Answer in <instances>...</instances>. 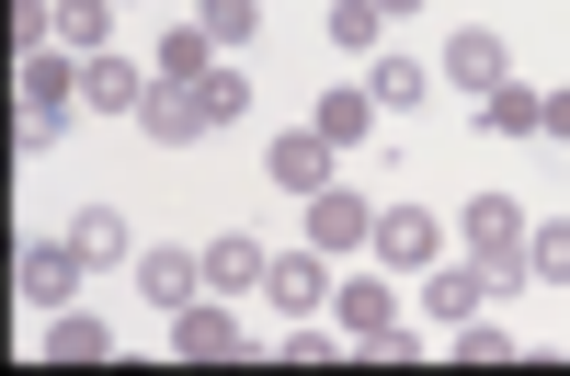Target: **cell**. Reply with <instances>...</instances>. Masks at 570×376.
Instances as JSON below:
<instances>
[{
  "mask_svg": "<svg viewBox=\"0 0 570 376\" xmlns=\"http://www.w3.org/2000/svg\"><path fill=\"white\" fill-rule=\"evenodd\" d=\"M12 91H23V149H58L69 115H80V58H69V46H23Z\"/></svg>",
  "mask_w": 570,
  "mask_h": 376,
  "instance_id": "cell-1",
  "label": "cell"
},
{
  "mask_svg": "<svg viewBox=\"0 0 570 376\" xmlns=\"http://www.w3.org/2000/svg\"><path fill=\"white\" fill-rule=\"evenodd\" d=\"M525 206H513V195H468V217H456V240H468V263H491L502 274V286H525Z\"/></svg>",
  "mask_w": 570,
  "mask_h": 376,
  "instance_id": "cell-2",
  "label": "cell"
},
{
  "mask_svg": "<svg viewBox=\"0 0 570 376\" xmlns=\"http://www.w3.org/2000/svg\"><path fill=\"white\" fill-rule=\"evenodd\" d=\"M12 274H23V308H35V319H58V308H80L91 251H80V240H23V263H12Z\"/></svg>",
  "mask_w": 570,
  "mask_h": 376,
  "instance_id": "cell-3",
  "label": "cell"
},
{
  "mask_svg": "<svg viewBox=\"0 0 570 376\" xmlns=\"http://www.w3.org/2000/svg\"><path fill=\"white\" fill-rule=\"evenodd\" d=\"M263 182H274V195H297V206H308L320 182H343V149H331L320 126H285L274 149H263Z\"/></svg>",
  "mask_w": 570,
  "mask_h": 376,
  "instance_id": "cell-4",
  "label": "cell"
},
{
  "mask_svg": "<svg viewBox=\"0 0 570 376\" xmlns=\"http://www.w3.org/2000/svg\"><path fill=\"white\" fill-rule=\"evenodd\" d=\"M171 354H183V365H240L252 332L228 319V297H195V308H171Z\"/></svg>",
  "mask_w": 570,
  "mask_h": 376,
  "instance_id": "cell-5",
  "label": "cell"
},
{
  "mask_svg": "<svg viewBox=\"0 0 570 376\" xmlns=\"http://www.w3.org/2000/svg\"><path fill=\"white\" fill-rule=\"evenodd\" d=\"M376 274H434V251H445V228L422 217V206H376Z\"/></svg>",
  "mask_w": 570,
  "mask_h": 376,
  "instance_id": "cell-6",
  "label": "cell"
},
{
  "mask_svg": "<svg viewBox=\"0 0 570 376\" xmlns=\"http://www.w3.org/2000/svg\"><path fill=\"white\" fill-rule=\"evenodd\" d=\"M331 286H343V274H331V251L308 240V251H274V274H263V297L285 308V319H320L331 308Z\"/></svg>",
  "mask_w": 570,
  "mask_h": 376,
  "instance_id": "cell-7",
  "label": "cell"
},
{
  "mask_svg": "<svg viewBox=\"0 0 570 376\" xmlns=\"http://www.w3.org/2000/svg\"><path fill=\"white\" fill-rule=\"evenodd\" d=\"M331 332H343V343H365V354H376V343L400 332V297L376 286V274H343V286H331Z\"/></svg>",
  "mask_w": 570,
  "mask_h": 376,
  "instance_id": "cell-8",
  "label": "cell"
},
{
  "mask_svg": "<svg viewBox=\"0 0 570 376\" xmlns=\"http://www.w3.org/2000/svg\"><path fill=\"white\" fill-rule=\"evenodd\" d=\"M149 91H160V69H137V58H80V103L91 115H149Z\"/></svg>",
  "mask_w": 570,
  "mask_h": 376,
  "instance_id": "cell-9",
  "label": "cell"
},
{
  "mask_svg": "<svg viewBox=\"0 0 570 376\" xmlns=\"http://www.w3.org/2000/svg\"><path fill=\"white\" fill-rule=\"evenodd\" d=\"M137 297H149L160 319H171V308H195V297H206V251H183V240L137 251Z\"/></svg>",
  "mask_w": 570,
  "mask_h": 376,
  "instance_id": "cell-10",
  "label": "cell"
},
{
  "mask_svg": "<svg viewBox=\"0 0 570 376\" xmlns=\"http://www.w3.org/2000/svg\"><path fill=\"white\" fill-rule=\"evenodd\" d=\"M160 137V149H195V137H217V115H206V80H160L149 91V115H137Z\"/></svg>",
  "mask_w": 570,
  "mask_h": 376,
  "instance_id": "cell-11",
  "label": "cell"
},
{
  "mask_svg": "<svg viewBox=\"0 0 570 376\" xmlns=\"http://www.w3.org/2000/svg\"><path fill=\"white\" fill-rule=\"evenodd\" d=\"M308 240L320 251H365L376 240V206L354 195V182H320V195H308Z\"/></svg>",
  "mask_w": 570,
  "mask_h": 376,
  "instance_id": "cell-12",
  "label": "cell"
},
{
  "mask_svg": "<svg viewBox=\"0 0 570 376\" xmlns=\"http://www.w3.org/2000/svg\"><path fill=\"white\" fill-rule=\"evenodd\" d=\"M491 297H502V274H491V263H456V274L434 263V274H422V308H434L445 332H456V319H480Z\"/></svg>",
  "mask_w": 570,
  "mask_h": 376,
  "instance_id": "cell-13",
  "label": "cell"
},
{
  "mask_svg": "<svg viewBox=\"0 0 570 376\" xmlns=\"http://www.w3.org/2000/svg\"><path fill=\"white\" fill-rule=\"evenodd\" d=\"M263 274H274V251L252 240V228H217V240H206V297H252Z\"/></svg>",
  "mask_w": 570,
  "mask_h": 376,
  "instance_id": "cell-14",
  "label": "cell"
},
{
  "mask_svg": "<svg viewBox=\"0 0 570 376\" xmlns=\"http://www.w3.org/2000/svg\"><path fill=\"white\" fill-rule=\"evenodd\" d=\"M434 80H456V91H502V80H513V46H502L491 23H468V34L445 46V69H434Z\"/></svg>",
  "mask_w": 570,
  "mask_h": 376,
  "instance_id": "cell-15",
  "label": "cell"
},
{
  "mask_svg": "<svg viewBox=\"0 0 570 376\" xmlns=\"http://www.w3.org/2000/svg\"><path fill=\"white\" fill-rule=\"evenodd\" d=\"M308 126L331 137V149H365L389 115H376V91H365V80H343V91H320V115H308Z\"/></svg>",
  "mask_w": 570,
  "mask_h": 376,
  "instance_id": "cell-16",
  "label": "cell"
},
{
  "mask_svg": "<svg viewBox=\"0 0 570 376\" xmlns=\"http://www.w3.org/2000/svg\"><path fill=\"white\" fill-rule=\"evenodd\" d=\"M480 126H491V137H548V91H537V80L480 91Z\"/></svg>",
  "mask_w": 570,
  "mask_h": 376,
  "instance_id": "cell-17",
  "label": "cell"
},
{
  "mask_svg": "<svg viewBox=\"0 0 570 376\" xmlns=\"http://www.w3.org/2000/svg\"><path fill=\"white\" fill-rule=\"evenodd\" d=\"M46 12H58L46 46H69V58H104V46H115V0H46Z\"/></svg>",
  "mask_w": 570,
  "mask_h": 376,
  "instance_id": "cell-18",
  "label": "cell"
},
{
  "mask_svg": "<svg viewBox=\"0 0 570 376\" xmlns=\"http://www.w3.org/2000/svg\"><path fill=\"white\" fill-rule=\"evenodd\" d=\"M104 354H115V332H104L91 308H58V319H46V365H104Z\"/></svg>",
  "mask_w": 570,
  "mask_h": 376,
  "instance_id": "cell-19",
  "label": "cell"
},
{
  "mask_svg": "<svg viewBox=\"0 0 570 376\" xmlns=\"http://www.w3.org/2000/svg\"><path fill=\"white\" fill-rule=\"evenodd\" d=\"M365 91H376V115H411L422 91H434V69H422V58H376V69H365Z\"/></svg>",
  "mask_w": 570,
  "mask_h": 376,
  "instance_id": "cell-20",
  "label": "cell"
},
{
  "mask_svg": "<svg viewBox=\"0 0 570 376\" xmlns=\"http://www.w3.org/2000/svg\"><path fill=\"white\" fill-rule=\"evenodd\" d=\"M69 240H80L91 263H137V228H126L115 206H80V217H69Z\"/></svg>",
  "mask_w": 570,
  "mask_h": 376,
  "instance_id": "cell-21",
  "label": "cell"
},
{
  "mask_svg": "<svg viewBox=\"0 0 570 376\" xmlns=\"http://www.w3.org/2000/svg\"><path fill=\"white\" fill-rule=\"evenodd\" d=\"M149 69H160V80H206V69H217V34H206V23H171Z\"/></svg>",
  "mask_w": 570,
  "mask_h": 376,
  "instance_id": "cell-22",
  "label": "cell"
},
{
  "mask_svg": "<svg viewBox=\"0 0 570 376\" xmlns=\"http://www.w3.org/2000/svg\"><path fill=\"white\" fill-rule=\"evenodd\" d=\"M525 286H570V217L559 228H525Z\"/></svg>",
  "mask_w": 570,
  "mask_h": 376,
  "instance_id": "cell-23",
  "label": "cell"
},
{
  "mask_svg": "<svg viewBox=\"0 0 570 376\" xmlns=\"http://www.w3.org/2000/svg\"><path fill=\"white\" fill-rule=\"evenodd\" d=\"M195 23H206L217 46H252V23H263V0H195Z\"/></svg>",
  "mask_w": 570,
  "mask_h": 376,
  "instance_id": "cell-24",
  "label": "cell"
},
{
  "mask_svg": "<svg viewBox=\"0 0 570 376\" xmlns=\"http://www.w3.org/2000/svg\"><path fill=\"white\" fill-rule=\"evenodd\" d=\"M456 365H513V332L502 319H456Z\"/></svg>",
  "mask_w": 570,
  "mask_h": 376,
  "instance_id": "cell-25",
  "label": "cell"
},
{
  "mask_svg": "<svg viewBox=\"0 0 570 376\" xmlns=\"http://www.w3.org/2000/svg\"><path fill=\"white\" fill-rule=\"evenodd\" d=\"M376 34H389L376 0H331V46H376Z\"/></svg>",
  "mask_w": 570,
  "mask_h": 376,
  "instance_id": "cell-26",
  "label": "cell"
},
{
  "mask_svg": "<svg viewBox=\"0 0 570 376\" xmlns=\"http://www.w3.org/2000/svg\"><path fill=\"white\" fill-rule=\"evenodd\" d=\"M206 115H217V126H240V115H252V80H240V69H228V58L206 69Z\"/></svg>",
  "mask_w": 570,
  "mask_h": 376,
  "instance_id": "cell-27",
  "label": "cell"
},
{
  "mask_svg": "<svg viewBox=\"0 0 570 376\" xmlns=\"http://www.w3.org/2000/svg\"><path fill=\"white\" fill-rule=\"evenodd\" d=\"M548 137H570V91H548Z\"/></svg>",
  "mask_w": 570,
  "mask_h": 376,
  "instance_id": "cell-28",
  "label": "cell"
},
{
  "mask_svg": "<svg viewBox=\"0 0 570 376\" xmlns=\"http://www.w3.org/2000/svg\"><path fill=\"white\" fill-rule=\"evenodd\" d=\"M376 12H422V0H376Z\"/></svg>",
  "mask_w": 570,
  "mask_h": 376,
  "instance_id": "cell-29",
  "label": "cell"
}]
</instances>
